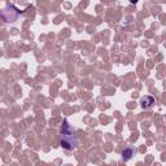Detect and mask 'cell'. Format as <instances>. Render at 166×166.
<instances>
[{
    "label": "cell",
    "mask_w": 166,
    "mask_h": 166,
    "mask_svg": "<svg viewBox=\"0 0 166 166\" xmlns=\"http://www.w3.org/2000/svg\"><path fill=\"white\" fill-rule=\"evenodd\" d=\"M61 147L65 148V149H74L75 147L78 145V139L75 136V132L73 130V127L67 123V121H64L61 127Z\"/></svg>",
    "instance_id": "1"
},
{
    "label": "cell",
    "mask_w": 166,
    "mask_h": 166,
    "mask_svg": "<svg viewBox=\"0 0 166 166\" xmlns=\"http://www.w3.org/2000/svg\"><path fill=\"white\" fill-rule=\"evenodd\" d=\"M154 104V99L152 96H145L142 99V106L143 108H152Z\"/></svg>",
    "instance_id": "2"
},
{
    "label": "cell",
    "mask_w": 166,
    "mask_h": 166,
    "mask_svg": "<svg viewBox=\"0 0 166 166\" xmlns=\"http://www.w3.org/2000/svg\"><path fill=\"white\" fill-rule=\"evenodd\" d=\"M134 152H136V149H134V148H127L126 150H123V160H129V158H131V156H132V153Z\"/></svg>",
    "instance_id": "3"
},
{
    "label": "cell",
    "mask_w": 166,
    "mask_h": 166,
    "mask_svg": "<svg viewBox=\"0 0 166 166\" xmlns=\"http://www.w3.org/2000/svg\"><path fill=\"white\" fill-rule=\"evenodd\" d=\"M66 166H70V165H66Z\"/></svg>",
    "instance_id": "4"
}]
</instances>
